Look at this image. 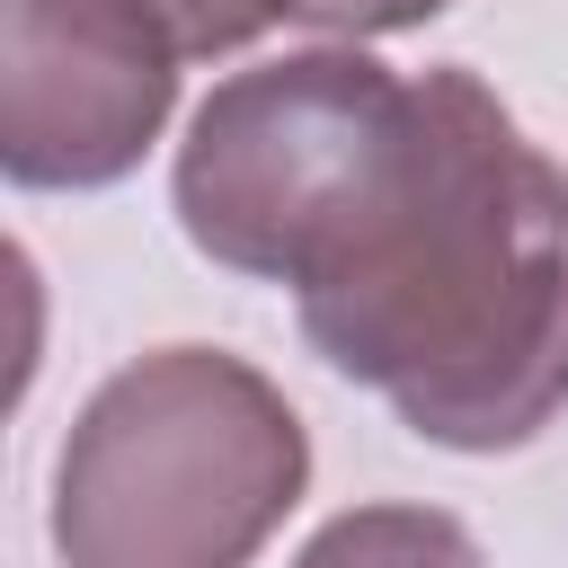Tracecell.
<instances>
[{
    "instance_id": "1",
    "label": "cell",
    "mask_w": 568,
    "mask_h": 568,
    "mask_svg": "<svg viewBox=\"0 0 568 568\" xmlns=\"http://www.w3.org/2000/svg\"><path fill=\"white\" fill-rule=\"evenodd\" d=\"M302 337L444 453H515L568 408V169L444 62L346 240L293 293Z\"/></svg>"
},
{
    "instance_id": "2",
    "label": "cell",
    "mask_w": 568,
    "mask_h": 568,
    "mask_svg": "<svg viewBox=\"0 0 568 568\" xmlns=\"http://www.w3.org/2000/svg\"><path fill=\"white\" fill-rule=\"evenodd\" d=\"M311 488L293 399L222 355L160 346L89 390L53 462L62 568H248Z\"/></svg>"
},
{
    "instance_id": "3",
    "label": "cell",
    "mask_w": 568,
    "mask_h": 568,
    "mask_svg": "<svg viewBox=\"0 0 568 568\" xmlns=\"http://www.w3.org/2000/svg\"><path fill=\"white\" fill-rule=\"evenodd\" d=\"M417 115V80L355 44H311L231 71L178 142V222L186 240L257 284H311L346 222L390 178Z\"/></svg>"
},
{
    "instance_id": "4",
    "label": "cell",
    "mask_w": 568,
    "mask_h": 568,
    "mask_svg": "<svg viewBox=\"0 0 568 568\" xmlns=\"http://www.w3.org/2000/svg\"><path fill=\"white\" fill-rule=\"evenodd\" d=\"M178 36L151 0H0V169L115 186L178 106Z\"/></svg>"
},
{
    "instance_id": "5",
    "label": "cell",
    "mask_w": 568,
    "mask_h": 568,
    "mask_svg": "<svg viewBox=\"0 0 568 568\" xmlns=\"http://www.w3.org/2000/svg\"><path fill=\"white\" fill-rule=\"evenodd\" d=\"M293 568H488L470 524L444 506H346L302 541Z\"/></svg>"
},
{
    "instance_id": "6",
    "label": "cell",
    "mask_w": 568,
    "mask_h": 568,
    "mask_svg": "<svg viewBox=\"0 0 568 568\" xmlns=\"http://www.w3.org/2000/svg\"><path fill=\"white\" fill-rule=\"evenodd\" d=\"M151 9H160V27L178 36L186 62H204V53H240V44H257L266 27L293 18V0H151Z\"/></svg>"
},
{
    "instance_id": "7",
    "label": "cell",
    "mask_w": 568,
    "mask_h": 568,
    "mask_svg": "<svg viewBox=\"0 0 568 568\" xmlns=\"http://www.w3.org/2000/svg\"><path fill=\"white\" fill-rule=\"evenodd\" d=\"M435 9H453V0H293V27H311V36H337V44H364V36L426 27Z\"/></svg>"
}]
</instances>
